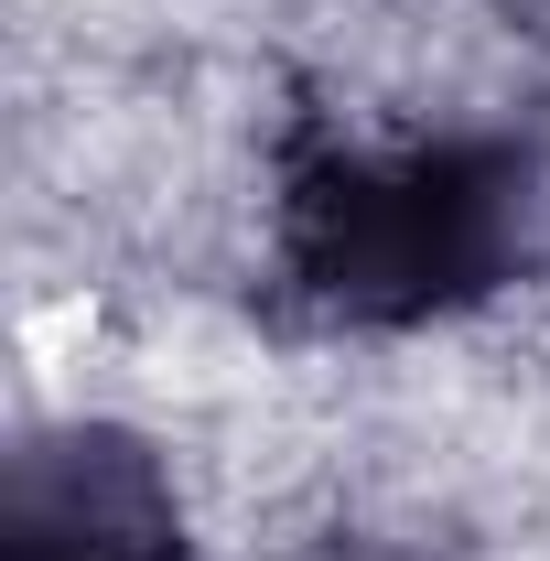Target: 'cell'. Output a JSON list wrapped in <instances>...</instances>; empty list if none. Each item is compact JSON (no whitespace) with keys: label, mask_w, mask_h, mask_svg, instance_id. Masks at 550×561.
<instances>
[{"label":"cell","mask_w":550,"mask_h":561,"mask_svg":"<svg viewBox=\"0 0 550 561\" xmlns=\"http://www.w3.org/2000/svg\"><path fill=\"white\" fill-rule=\"evenodd\" d=\"M550 271V140L432 130V140H280V302L335 335H400L475 313Z\"/></svg>","instance_id":"cell-1"},{"label":"cell","mask_w":550,"mask_h":561,"mask_svg":"<svg viewBox=\"0 0 550 561\" xmlns=\"http://www.w3.org/2000/svg\"><path fill=\"white\" fill-rule=\"evenodd\" d=\"M0 561H184V507L130 432H33L0 486Z\"/></svg>","instance_id":"cell-2"},{"label":"cell","mask_w":550,"mask_h":561,"mask_svg":"<svg viewBox=\"0 0 550 561\" xmlns=\"http://www.w3.org/2000/svg\"><path fill=\"white\" fill-rule=\"evenodd\" d=\"M324 561H411V551H378V540H335Z\"/></svg>","instance_id":"cell-3"}]
</instances>
